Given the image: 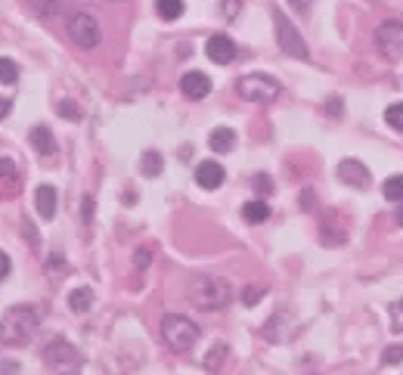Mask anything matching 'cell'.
I'll use <instances>...</instances> for the list:
<instances>
[{"label":"cell","mask_w":403,"mask_h":375,"mask_svg":"<svg viewBox=\"0 0 403 375\" xmlns=\"http://www.w3.org/2000/svg\"><path fill=\"white\" fill-rule=\"evenodd\" d=\"M69 38H71V44H75V47L93 50L99 44V38H103L97 16H90V13H75V16L69 19Z\"/></svg>","instance_id":"obj_7"},{"label":"cell","mask_w":403,"mask_h":375,"mask_svg":"<svg viewBox=\"0 0 403 375\" xmlns=\"http://www.w3.org/2000/svg\"><path fill=\"white\" fill-rule=\"evenodd\" d=\"M31 146H34V153L38 155H53L56 153V140H53V131H50V127H34L31 134Z\"/></svg>","instance_id":"obj_15"},{"label":"cell","mask_w":403,"mask_h":375,"mask_svg":"<svg viewBox=\"0 0 403 375\" xmlns=\"http://www.w3.org/2000/svg\"><path fill=\"white\" fill-rule=\"evenodd\" d=\"M292 3H295V10H298V13H307V10H311V0H292Z\"/></svg>","instance_id":"obj_35"},{"label":"cell","mask_w":403,"mask_h":375,"mask_svg":"<svg viewBox=\"0 0 403 375\" xmlns=\"http://www.w3.org/2000/svg\"><path fill=\"white\" fill-rule=\"evenodd\" d=\"M56 186H50V183H44V186H38L34 190V208H38V214L44 220H53L56 218Z\"/></svg>","instance_id":"obj_14"},{"label":"cell","mask_w":403,"mask_h":375,"mask_svg":"<svg viewBox=\"0 0 403 375\" xmlns=\"http://www.w3.org/2000/svg\"><path fill=\"white\" fill-rule=\"evenodd\" d=\"M403 363V344H391L381 353V366H400Z\"/></svg>","instance_id":"obj_26"},{"label":"cell","mask_w":403,"mask_h":375,"mask_svg":"<svg viewBox=\"0 0 403 375\" xmlns=\"http://www.w3.org/2000/svg\"><path fill=\"white\" fill-rule=\"evenodd\" d=\"M149 264H153V248H136V255H134V267H136V270H146Z\"/></svg>","instance_id":"obj_28"},{"label":"cell","mask_w":403,"mask_h":375,"mask_svg":"<svg viewBox=\"0 0 403 375\" xmlns=\"http://www.w3.org/2000/svg\"><path fill=\"white\" fill-rule=\"evenodd\" d=\"M381 196L388 201H403V174H394L381 183Z\"/></svg>","instance_id":"obj_21"},{"label":"cell","mask_w":403,"mask_h":375,"mask_svg":"<svg viewBox=\"0 0 403 375\" xmlns=\"http://www.w3.org/2000/svg\"><path fill=\"white\" fill-rule=\"evenodd\" d=\"M162 338H164V344H168L171 351L186 353L192 344L199 341V326L192 320H186V316H180V313H168L162 320Z\"/></svg>","instance_id":"obj_3"},{"label":"cell","mask_w":403,"mask_h":375,"mask_svg":"<svg viewBox=\"0 0 403 375\" xmlns=\"http://www.w3.org/2000/svg\"><path fill=\"white\" fill-rule=\"evenodd\" d=\"M44 366L50 372H78L81 369V353L62 338H53L44 348Z\"/></svg>","instance_id":"obj_5"},{"label":"cell","mask_w":403,"mask_h":375,"mask_svg":"<svg viewBox=\"0 0 403 375\" xmlns=\"http://www.w3.org/2000/svg\"><path fill=\"white\" fill-rule=\"evenodd\" d=\"M162 168H164V158L158 155L155 149L143 153V158H140V174L143 177H158V174H162Z\"/></svg>","instance_id":"obj_20"},{"label":"cell","mask_w":403,"mask_h":375,"mask_svg":"<svg viewBox=\"0 0 403 375\" xmlns=\"http://www.w3.org/2000/svg\"><path fill=\"white\" fill-rule=\"evenodd\" d=\"M10 109H13L10 99H0V118H6V115H10Z\"/></svg>","instance_id":"obj_36"},{"label":"cell","mask_w":403,"mask_h":375,"mask_svg":"<svg viewBox=\"0 0 403 375\" xmlns=\"http://www.w3.org/2000/svg\"><path fill=\"white\" fill-rule=\"evenodd\" d=\"M190 301L199 310H224L233 301V285L220 276H196L190 285Z\"/></svg>","instance_id":"obj_2"},{"label":"cell","mask_w":403,"mask_h":375,"mask_svg":"<svg viewBox=\"0 0 403 375\" xmlns=\"http://www.w3.org/2000/svg\"><path fill=\"white\" fill-rule=\"evenodd\" d=\"M19 192V171L13 158H0V199H13Z\"/></svg>","instance_id":"obj_13"},{"label":"cell","mask_w":403,"mask_h":375,"mask_svg":"<svg viewBox=\"0 0 403 375\" xmlns=\"http://www.w3.org/2000/svg\"><path fill=\"white\" fill-rule=\"evenodd\" d=\"M388 310H391V326L397 329V332H403V298L394 301V304L388 307Z\"/></svg>","instance_id":"obj_29"},{"label":"cell","mask_w":403,"mask_h":375,"mask_svg":"<svg viewBox=\"0 0 403 375\" xmlns=\"http://www.w3.org/2000/svg\"><path fill=\"white\" fill-rule=\"evenodd\" d=\"M264 295H267V285H248V288H246V295H242V301H246V304L251 307L257 298H264Z\"/></svg>","instance_id":"obj_30"},{"label":"cell","mask_w":403,"mask_h":375,"mask_svg":"<svg viewBox=\"0 0 403 375\" xmlns=\"http://www.w3.org/2000/svg\"><path fill=\"white\" fill-rule=\"evenodd\" d=\"M236 143V134L229 131V127H214L211 136H208V146L214 149V153H229Z\"/></svg>","instance_id":"obj_17"},{"label":"cell","mask_w":403,"mask_h":375,"mask_svg":"<svg viewBox=\"0 0 403 375\" xmlns=\"http://www.w3.org/2000/svg\"><path fill=\"white\" fill-rule=\"evenodd\" d=\"M81 218H84V223L93 220V199L90 196H84V201H81Z\"/></svg>","instance_id":"obj_33"},{"label":"cell","mask_w":403,"mask_h":375,"mask_svg":"<svg viewBox=\"0 0 403 375\" xmlns=\"http://www.w3.org/2000/svg\"><path fill=\"white\" fill-rule=\"evenodd\" d=\"M16 81H19V66L10 56H3L0 59V84H16Z\"/></svg>","instance_id":"obj_23"},{"label":"cell","mask_w":403,"mask_h":375,"mask_svg":"<svg viewBox=\"0 0 403 375\" xmlns=\"http://www.w3.org/2000/svg\"><path fill=\"white\" fill-rule=\"evenodd\" d=\"M239 6H242V0H224V16H227V19H236Z\"/></svg>","instance_id":"obj_32"},{"label":"cell","mask_w":403,"mask_h":375,"mask_svg":"<svg viewBox=\"0 0 403 375\" xmlns=\"http://www.w3.org/2000/svg\"><path fill=\"white\" fill-rule=\"evenodd\" d=\"M38 332V310L34 307H10L0 320V341L6 348H22Z\"/></svg>","instance_id":"obj_1"},{"label":"cell","mask_w":403,"mask_h":375,"mask_svg":"<svg viewBox=\"0 0 403 375\" xmlns=\"http://www.w3.org/2000/svg\"><path fill=\"white\" fill-rule=\"evenodd\" d=\"M10 270H13L10 255H6V251H0V279H6V276H10Z\"/></svg>","instance_id":"obj_34"},{"label":"cell","mask_w":403,"mask_h":375,"mask_svg":"<svg viewBox=\"0 0 403 375\" xmlns=\"http://www.w3.org/2000/svg\"><path fill=\"white\" fill-rule=\"evenodd\" d=\"M376 47L379 53L385 56V59H400L403 56V22H397V19H391V22L379 25L376 31Z\"/></svg>","instance_id":"obj_8"},{"label":"cell","mask_w":403,"mask_h":375,"mask_svg":"<svg viewBox=\"0 0 403 375\" xmlns=\"http://www.w3.org/2000/svg\"><path fill=\"white\" fill-rule=\"evenodd\" d=\"M385 121L394 127V131H403V103H394L385 109Z\"/></svg>","instance_id":"obj_25"},{"label":"cell","mask_w":403,"mask_h":375,"mask_svg":"<svg viewBox=\"0 0 403 375\" xmlns=\"http://www.w3.org/2000/svg\"><path fill=\"white\" fill-rule=\"evenodd\" d=\"M227 180V171H224V164L220 162H199V168H196V183L202 186V190H218L220 183Z\"/></svg>","instance_id":"obj_12"},{"label":"cell","mask_w":403,"mask_h":375,"mask_svg":"<svg viewBox=\"0 0 403 375\" xmlns=\"http://www.w3.org/2000/svg\"><path fill=\"white\" fill-rule=\"evenodd\" d=\"M31 3H34V10H38L41 16L53 19V16H59V10L66 6V0H31Z\"/></svg>","instance_id":"obj_22"},{"label":"cell","mask_w":403,"mask_h":375,"mask_svg":"<svg viewBox=\"0 0 403 375\" xmlns=\"http://www.w3.org/2000/svg\"><path fill=\"white\" fill-rule=\"evenodd\" d=\"M273 25H276V41H279V50H283V53H289L292 59H307V56H311V50H307L304 38L298 34V28H295L279 10H273Z\"/></svg>","instance_id":"obj_6"},{"label":"cell","mask_w":403,"mask_h":375,"mask_svg":"<svg viewBox=\"0 0 403 375\" xmlns=\"http://www.w3.org/2000/svg\"><path fill=\"white\" fill-rule=\"evenodd\" d=\"M394 220H397V223H400V227H403V205L397 208V211H394Z\"/></svg>","instance_id":"obj_37"},{"label":"cell","mask_w":403,"mask_h":375,"mask_svg":"<svg viewBox=\"0 0 403 375\" xmlns=\"http://www.w3.org/2000/svg\"><path fill=\"white\" fill-rule=\"evenodd\" d=\"M242 218H246V223H264L270 218V205L264 199H251L242 205Z\"/></svg>","instance_id":"obj_16"},{"label":"cell","mask_w":403,"mask_h":375,"mask_svg":"<svg viewBox=\"0 0 403 375\" xmlns=\"http://www.w3.org/2000/svg\"><path fill=\"white\" fill-rule=\"evenodd\" d=\"M205 53H208V59L218 62V66H229V62L236 59V44L227 34H214V38H208Z\"/></svg>","instance_id":"obj_10"},{"label":"cell","mask_w":403,"mask_h":375,"mask_svg":"<svg viewBox=\"0 0 403 375\" xmlns=\"http://www.w3.org/2000/svg\"><path fill=\"white\" fill-rule=\"evenodd\" d=\"M180 90H183L186 99H205L211 93V81H208L205 71H186L180 78Z\"/></svg>","instance_id":"obj_11"},{"label":"cell","mask_w":403,"mask_h":375,"mask_svg":"<svg viewBox=\"0 0 403 375\" xmlns=\"http://www.w3.org/2000/svg\"><path fill=\"white\" fill-rule=\"evenodd\" d=\"M224 357H227V344H214L205 357V369H220V366H224Z\"/></svg>","instance_id":"obj_24"},{"label":"cell","mask_w":403,"mask_h":375,"mask_svg":"<svg viewBox=\"0 0 403 375\" xmlns=\"http://www.w3.org/2000/svg\"><path fill=\"white\" fill-rule=\"evenodd\" d=\"M69 307L75 310V313H87V310L93 307V292H90L87 285L71 288V295H69Z\"/></svg>","instance_id":"obj_19"},{"label":"cell","mask_w":403,"mask_h":375,"mask_svg":"<svg viewBox=\"0 0 403 375\" xmlns=\"http://www.w3.org/2000/svg\"><path fill=\"white\" fill-rule=\"evenodd\" d=\"M236 90H239V97L246 99V103H273V99L283 93V84L270 75H246V78H239Z\"/></svg>","instance_id":"obj_4"},{"label":"cell","mask_w":403,"mask_h":375,"mask_svg":"<svg viewBox=\"0 0 403 375\" xmlns=\"http://www.w3.org/2000/svg\"><path fill=\"white\" fill-rule=\"evenodd\" d=\"M59 115L66 121H81V109H78L75 103H69V99H62V103H59Z\"/></svg>","instance_id":"obj_27"},{"label":"cell","mask_w":403,"mask_h":375,"mask_svg":"<svg viewBox=\"0 0 403 375\" xmlns=\"http://www.w3.org/2000/svg\"><path fill=\"white\" fill-rule=\"evenodd\" d=\"M335 174L341 183H348V186H354V190H366L369 186V168H366L363 162H357V158H344V162H338V168H335Z\"/></svg>","instance_id":"obj_9"},{"label":"cell","mask_w":403,"mask_h":375,"mask_svg":"<svg viewBox=\"0 0 403 375\" xmlns=\"http://www.w3.org/2000/svg\"><path fill=\"white\" fill-rule=\"evenodd\" d=\"M183 0H155V13L158 19H164V22H177L180 16H183Z\"/></svg>","instance_id":"obj_18"},{"label":"cell","mask_w":403,"mask_h":375,"mask_svg":"<svg viewBox=\"0 0 403 375\" xmlns=\"http://www.w3.org/2000/svg\"><path fill=\"white\" fill-rule=\"evenodd\" d=\"M255 190L261 192V196H270V192H273V183H270V177H255Z\"/></svg>","instance_id":"obj_31"}]
</instances>
